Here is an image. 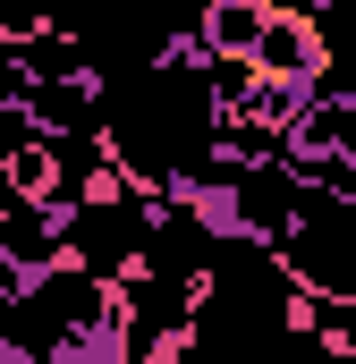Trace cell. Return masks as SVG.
Instances as JSON below:
<instances>
[{"mask_svg": "<svg viewBox=\"0 0 356 364\" xmlns=\"http://www.w3.org/2000/svg\"><path fill=\"white\" fill-rule=\"evenodd\" d=\"M246 68L255 77H280V85H297V93H323V77H331V34L314 17H297V9H271L263 34H255V51H246Z\"/></svg>", "mask_w": 356, "mask_h": 364, "instance_id": "1", "label": "cell"}]
</instances>
